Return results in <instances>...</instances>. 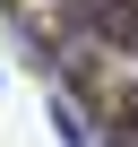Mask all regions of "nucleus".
<instances>
[{
    "label": "nucleus",
    "mask_w": 138,
    "mask_h": 147,
    "mask_svg": "<svg viewBox=\"0 0 138 147\" xmlns=\"http://www.w3.org/2000/svg\"><path fill=\"white\" fill-rule=\"evenodd\" d=\"M112 147H138V138H112Z\"/></svg>",
    "instance_id": "nucleus-1"
}]
</instances>
